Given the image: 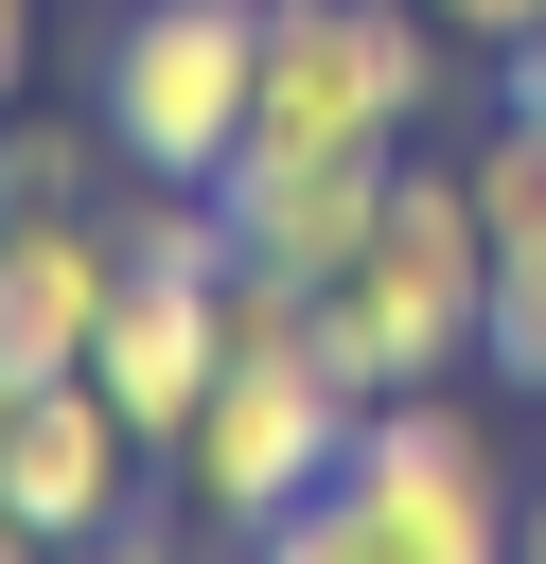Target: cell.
Segmentation results:
<instances>
[{"label":"cell","instance_id":"cell-15","mask_svg":"<svg viewBox=\"0 0 546 564\" xmlns=\"http://www.w3.org/2000/svg\"><path fill=\"white\" fill-rule=\"evenodd\" d=\"M35 88V0H0V106Z\"/></svg>","mask_w":546,"mask_h":564},{"label":"cell","instance_id":"cell-1","mask_svg":"<svg viewBox=\"0 0 546 564\" xmlns=\"http://www.w3.org/2000/svg\"><path fill=\"white\" fill-rule=\"evenodd\" d=\"M476 317H493V229H476V176L458 159H405L370 247L317 282V352L387 405V388H458L476 370Z\"/></svg>","mask_w":546,"mask_h":564},{"label":"cell","instance_id":"cell-8","mask_svg":"<svg viewBox=\"0 0 546 564\" xmlns=\"http://www.w3.org/2000/svg\"><path fill=\"white\" fill-rule=\"evenodd\" d=\"M211 370H229V282H211V264H123V282H106V335H88V388L176 458L194 405H211Z\"/></svg>","mask_w":546,"mask_h":564},{"label":"cell","instance_id":"cell-18","mask_svg":"<svg viewBox=\"0 0 546 564\" xmlns=\"http://www.w3.org/2000/svg\"><path fill=\"white\" fill-rule=\"evenodd\" d=\"M0 564H53V546H35V529H18V511H0Z\"/></svg>","mask_w":546,"mask_h":564},{"label":"cell","instance_id":"cell-9","mask_svg":"<svg viewBox=\"0 0 546 564\" xmlns=\"http://www.w3.org/2000/svg\"><path fill=\"white\" fill-rule=\"evenodd\" d=\"M106 282H123L106 212H18V229H0V388H53V370H88V335H106Z\"/></svg>","mask_w":546,"mask_h":564},{"label":"cell","instance_id":"cell-5","mask_svg":"<svg viewBox=\"0 0 546 564\" xmlns=\"http://www.w3.org/2000/svg\"><path fill=\"white\" fill-rule=\"evenodd\" d=\"M335 494H352L405 564H511V529H528V494H511V458H493V423H476L458 388H387V405H352Z\"/></svg>","mask_w":546,"mask_h":564},{"label":"cell","instance_id":"cell-2","mask_svg":"<svg viewBox=\"0 0 546 564\" xmlns=\"http://www.w3.org/2000/svg\"><path fill=\"white\" fill-rule=\"evenodd\" d=\"M247 88H264V0H123L88 106H106L123 176H229L247 159Z\"/></svg>","mask_w":546,"mask_h":564},{"label":"cell","instance_id":"cell-17","mask_svg":"<svg viewBox=\"0 0 546 564\" xmlns=\"http://www.w3.org/2000/svg\"><path fill=\"white\" fill-rule=\"evenodd\" d=\"M511 564H546V476H528V529H511Z\"/></svg>","mask_w":546,"mask_h":564},{"label":"cell","instance_id":"cell-11","mask_svg":"<svg viewBox=\"0 0 546 564\" xmlns=\"http://www.w3.org/2000/svg\"><path fill=\"white\" fill-rule=\"evenodd\" d=\"M458 176H476V229L493 247H546V123L528 106H493V141H458Z\"/></svg>","mask_w":546,"mask_h":564},{"label":"cell","instance_id":"cell-14","mask_svg":"<svg viewBox=\"0 0 546 564\" xmlns=\"http://www.w3.org/2000/svg\"><path fill=\"white\" fill-rule=\"evenodd\" d=\"M423 18H440V35H493V53L528 35V0H423Z\"/></svg>","mask_w":546,"mask_h":564},{"label":"cell","instance_id":"cell-19","mask_svg":"<svg viewBox=\"0 0 546 564\" xmlns=\"http://www.w3.org/2000/svg\"><path fill=\"white\" fill-rule=\"evenodd\" d=\"M528 18H546V0H528Z\"/></svg>","mask_w":546,"mask_h":564},{"label":"cell","instance_id":"cell-3","mask_svg":"<svg viewBox=\"0 0 546 564\" xmlns=\"http://www.w3.org/2000/svg\"><path fill=\"white\" fill-rule=\"evenodd\" d=\"M440 123V18L423 0H264L247 141H423Z\"/></svg>","mask_w":546,"mask_h":564},{"label":"cell","instance_id":"cell-16","mask_svg":"<svg viewBox=\"0 0 546 564\" xmlns=\"http://www.w3.org/2000/svg\"><path fill=\"white\" fill-rule=\"evenodd\" d=\"M493 106H528V123H546V18L511 35V88H493Z\"/></svg>","mask_w":546,"mask_h":564},{"label":"cell","instance_id":"cell-10","mask_svg":"<svg viewBox=\"0 0 546 564\" xmlns=\"http://www.w3.org/2000/svg\"><path fill=\"white\" fill-rule=\"evenodd\" d=\"M123 194V141H106V106L88 123H53V106H0V229L18 212H106Z\"/></svg>","mask_w":546,"mask_h":564},{"label":"cell","instance_id":"cell-13","mask_svg":"<svg viewBox=\"0 0 546 564\" xmlns=\"http://www.w3.org/2000/svg\"><path fill=\"white\" fill-rule=\"evenodd\" d=\"M53 564H176V529H159V511H123V529H88V546H53Z\"/></svg>","mask_w":546,"mask_h":564},{"label":"cell","instance_id":"cell-12","mask_svg":"<svg viewBox=\"0 0 546 564\" xmlns=\"http://www.w3.org/2000/svg\"><path fill=\"white\" fill-rule=\"evenodd\" d=\"M247 564H405V546H387V529H370L352 494H299L282 529H247Z\"/></svg>","mask_w":546,"mask_h":564},{"label":"cell","instance_id":"cell-6","mask_svg":"<svg viewBox=\"0 0 546 564\" xmlns=\"http://www.w3.org/2000/svg\"><path fill=\"white\" fill-rule=\"evenodd\" d=\"M141 458H159V441H141L88 370H53V388H18V405H0V511H18L35 546L123 529V511H141Z\"/></svg>","mask_w":546,"mask_h":564},{"label":"cell","instance_id":"cell-4","mask_svg":"<svg viewBox=\"0 0 546 564\" xmlns=\"http://www.w3.org/2000/svg\"><path fill=\"white\" fill-rule=\"evenodd\" d=\"M352 370L335 352H229L211 370V405H194V441H176V494L247 546V529H282L299 494H335V458H352Z\"/></svg>","mask_w":546,"mask_h":564},{"label":"cell","instance_id":"cell-20","mask_svg":"<svg viewBox=\"0 0 546 564\" xmlns=\"http://www.w3.org/2000/svg\"><path fill=\"white\" fill-rule=\"evenodd\" d=\"M0 405H18V388H0Z\"/></svg>","mask_w":546,"mask_h":564},{"label":"cell","instance_id":"cell-7","mask_svg":"<svg viewBox=\"0 0 546 564\" xmlns=\"http://www.w3.org/2000/svg\"><path fill=\"white\" fill-rule=\"evenodd\" d=\"M387 176H405V141H387V159H370V141H247V159L211 176V212H229V264H299V282H335V264L370 247Z\"/></svg>","mask_w":546,"mask_h":564}]
</instances>
